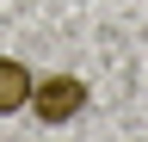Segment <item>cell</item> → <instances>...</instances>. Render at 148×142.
I'll return each instance as SVG.
<instances>
[{
  "label": "cell",
  "instance_id": "6da1fadb",
  "mask_svg": "<svg viewBox=\"0 0 148 142\" xmlns=\"http://www.w3.org/2000/svg\"><path fill=\"white\" fill-rule=\"evenodd\" d=\"M86 80L80 74H43V80H31V111L43 117V123H74L86 111Z\"/></svg>",
  "mask_w": 148,
  "mask_h": 142
},
{
  "label": "cell",
  "instance_id": "7a4b0ae2",
  "mask_svg": "<svg viewBox=\"0 0 148 142\" xmlns=\"http://www.w3.org/2000/svg\"><path fill=\"white\" fill-rule=\"evenodd\" d=\"M31 68L18 62V56H0V117H12V111H25L31 105Z\"/></svg>",
  "mask_w": 148,
  "mask_h": 142
}]
</instances>
